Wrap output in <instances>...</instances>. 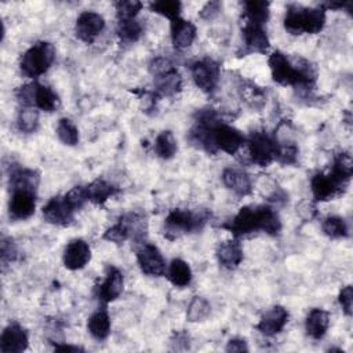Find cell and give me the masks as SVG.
Masks as SVG:
<instances>
[{
  "instance_id": "6da1fadb",
  "label": "cell",
  "mask_w": 353,
  "mask_h": 353,
  "mask_svg": "<svg viewBox=\"0 0 353 353\" xmlns=\"http://www.w3.org/2000/svg\"><path fill=\"white\" fill-rule=\"evenodd\" d=\"M272 79L281 85H291L302 90H312L317 80V69L307 59L294 55L288 57L274 51L268 59Z\"/></svg>"
},
{
  "instance_id": "7a4b0ae2",
  "label": "cell",
  "mask_w": 353,
  "mask_h": 353,
  "mask_svg": "<svg viewBox=\"0 0 353 353\" xmlns=\"http://www.w3.org/2000/svg\"><path fill=\"white\" fill-rule=\"evenodd\" d=\"M222 228L229 230L234 239L255 232H265L276 236L281 230V222L277 212L270 205L251 204L241 207L228 223L222 225Z\"/></svg>"
},
{
  "instance_id": "3957f363",
  "label": "cell",
  "mask_w": 353,
  "mask_h": 353,
  "mask_svg": "<svg viewBox=\"0 0 353 353\" xmlns=\"http://www.w3.org/2000/svg\"><path fill=\"white\" fill-rule=\"evenodd\" d=\"M325 25V10L319 7H305L290 4L284 15V28L291 34H316Z\"/></svg>"
},
{
  "instance_id": "277c9868",
  "label": "cell",
  "mask_w": 353,
  "mask_h": 353,
  "mask_svg": "<svg viewBox=\"0 0 353 353\" xmlns=\"http://www.w3.org/2000/svg\"><path fill=\"white\" fill-rule=\"evenodd\" d=\"M208 218V211L193 212L188 210L175 208L170 211L164 219V236L168 240H175L182 234L200 230L205 225Z\"/></svg>"
},
{
  "instance_id": "5b68a950",
  "label": "cell",
  "mask_w": 353,
  "mask_h": 353,
  "mask_svg": "<svg viewBox=\"0 0 353 353\" xmlns=\"http://www.w3.org/2000/svg\"><path fill=\"white\" fill-rule=\"evenodd\" d=\"M55 61V47L48 41H37L21 57L19 68L23 76L37 79L44 74Z\"/></svg>"
},
{
  "instance_id": "8992f818",
  "label": "cell",
  "mask_w": 353,
  "mask_h": 353,
  "mask_svg": "<svg viewBox=\"0 0 353 353\" xmlns=\"http://www.w3.org/2000/svg\"><path fill=\"white\" fill-rule=\"evenodd\" d=\"M15 97L23 108H36L48 113L57 110L61 103L58 94L51 87L36 81L18 87Z\"/></svg>"
},
{
  "instance_id": "52a82bcc",
  "label": "cell",
  "mask_w": 353,
  "mask_h": 353,
  "mask_svg": "<svg viewBox=\"0 0 353 353\" xmlns=\"http://www.w3.org/2000/svg\"><path fill=\"white\" fill-rule=\"evenodd\" d=\"M210 130V142L212 152H225L228 154H236L245 142V137L237 128L223 123L222 120L211 124Z\"/></svg>"
},
{
  "instance_id": "ba28073f",
  "label": "cell",
  "mask_w": 353,
  "mask_h": 353,
  "mask_svg": "<svg viewBox=\"0 0 353 353\" xmlns=\"http://www.w3.org/2000/svg\"><path fill=\"white\" fill-rule=\"evenodd\" d=\"M251 161L259 167H268L276 160L279 148L277 139L263 131H254L247 139Z\"/></svg>"
},
{
  "instance_id": "9c48e42d",
  "label": "cell",
  "mask_w": 353,
  "mask_h": 353,
  "mask_svg": "<svg viewBox=\"0 0 353 353\" xmlns=\"http://www.w3.org/2000/svg\"><path fill=\"white\" fill-rule=\"evenodd\" d=\"M347 181L338 178L335 174L317 172L310 181V189L316 201H328L341 196L347 188Z\"/></svg>"
},
{
  "instance_id": "30bf717a",
  "label": "cell",
  "mask_w": 353,
  "mask_h": 353,
  "mask_svg": "<svg viewBox=\"0 0 353 353\" xmlns=\"http://www.w3.org/2000/svg\"><path fill=\"white\" fill-rule=\"evenodd\" d=\"M192 79L194 84L205 94H212L219 83L221 68L212 58H203L192 63Z\"/></svg>"
},
{
  "instance_id": "8fae6325",
  "label": "cell",
  "mask_w": 353,
  "mask_h": 353,
  "mask_svg": "<svg viewBox=\"0 0 353 353\" xmlns=\"http://www.w3.org/2000/svg\"><path fill=\"white\" fill-rule=\"evenodd\" d=\"M37 190L15 188L11 189V197L8 203V214L14 221L28 219L34 214Z\"/></svg>"
},
{
  "instance_id": "7c38bea8",
  "label": "cell",
  "mask_w": 353,
  "mask_h": 353,
  "mask_svg": "<svg viewBox=\"0 0 353 353\" xmlns=\"http://www.w3.org/2000/svg\"><path fill=\"white\" fill-rule=\"evenodd\" d=\"M137 262L142 273L150 277H160L165 273V261L160 250L150 243H141L137 248Z\"/></svg>"
},
{
  "instance_id": "4fadbf2b",
  "label": "cell",
  "mask_w": 353,
  "mask_h": 353,
  "mask_svg": "<svg viewBox=\"0 0 353 353\" xmlns=\"http://www.w3.org/2000/svg\"><path fill=\"white\" fill-rule=\"evenodd\" d=\"M105 19L95 11H83L74 23L76 37L87 44H91L103 30Z\"/></svg>"
},
{
  "instance_id": "5bb4252c",
  "label": "cell",
  "mask_w": 353,
  "mask_h": 353,
  "mask_svg": "<svg viewBox=\"0 0 353 353\" xmlns=\"http://www.w3.org/2000/svg\"><path fill=\"white\" fill-rule=\"evenodd\" d=\"M43 216L48 223L69 226L74 219V210L68 204L63 196H55L43 207Z\"/></svg>"
},
{
  "instance_id": "9a60e30c",
  "label": "cell",
  "mask_w": 353,
  "mask_h": 353,
  "mask_svg": "<svg viewBox=\"0 0 353 353\" xmlns=\"http://www.w3.org/2000/svg\"><path fill=\"white\" fill-rule=\"evenodd\" d=\"M91 259V248L83 239H73L68 243L63 251V266L69 270H80Z\"/></svg>"
},
{
  "instance_id": "2e32d148",
  "label": "cell",
  "mask_w": 353,
  "mask_h": 353,
  "mask_svg": "<svg viewBox=\"0 0 353 353\" xmlns=\"http://www.w3.org/2000/svg\"><path fill=\"white\" fill-rule=\"evenodd\" d=\"M29 336L26 330L18 324L12 323L7 325L0 336V352L1 353H22L28 349Z\"/></svg>"
},
{
  "instance_id": "e0dca14e",
  "label": "cell",
  "mask_w": 353,
  "mask_h": 353,
  "mask_svg": "<svg viewBox=\"0 0 353 353\" xmlns=\"http://www.w3.org/2000/svg\"><path fill=\"white\" fill-rule=\"evenodd\" d=\"M288 317H290L288 310L285 307L277 305V306H273L269 310H266L261 316V320L255 327L265 336H273V335H277L279 332H281V330L284 328V325L288 321Z\"/></svg>"
},
{
  "instance_id": "ac0fdd59",
  "label": "cell",
  "mask_w": 353,
  "mask_h": 353,
  "mask_svg": "<svg viewBox=\"0 0 353 353\" xmlns=\"http://www.w3.org/2000/svg\"><path fill=\"white\" fill-rule=\"evenodd\" d=\"M124 288V276L123 273L114 268L110 266L108 268L106 277L105 280L98 285V299L102 301L103 303H109L116 301Z\"/></svg>"
},
{
  "instance_id": "d6986e66",
  "label": "cell",
  "mask_w": 353,
  "mask_h": 353,
  "mask_svg": "<svg viewBox=\"0 0 353 353\" xmlns=\"http://www.w3.org/2000/svg\"><path fill=\"white\" fill-rule=\"evenodd\" d=\"M241 36L244 41L243 54H248V52L265 54L268 51L269 37L266 34L265 28L244 23L241 28Z\"/></svg>"
},
{
  "instance_id": "ffe728a7",
  "label": "cell",
  "mask_w": 353,
  "mask_h": 353,
  "mask_svg": "<svg viewBox=\"0 0 353 353\" xmlns=\"http://www.w3.org/2000/svg\"><path fill=\"white\" fill-rule=\"evenodd\" d=\"M197 29L193 22L183 18H175L171 21V41L175 50H185L190 47L196 39Z\"/></svg>"
},
{
  "instance_id": "44dd1931",
  "label": "cell",
  "mask_w": 353,
  "mask_h": 353,
  "mask_svg": "<svg viewBox=\"0 0 353 353\" xmlns=\"http://www.w3.org/2000/svg\"><path fill=\"white\" fill-rule=\"evenodd\" d=\"M222 182L237 196H248L252 192V183L248 174L239 168H225L222 171Z\"/></svg>"
},
{
  "instance_id": "7402d4cb",
  "label": "cell",
  "mask_w": 353,
  "mask_h": 353,
  "mask_svg": "<svg viewBox=\"0 0 353 353\" xmlns=\"http://www.w3.org/2000/svg\"><path fill=\"white\" fill-rule=\"evenodd\" d=\"M154 92L159 97H172L182 88V76L176 68H171L157 76H153Z\"/></svg>"
},
{
  "instance_id": "603a6c76",
  "label": "cell",
  "mask_w": 353,
  "mask_h": 353,
  "mask_svg": "<svg viewBox=\"0 0 353 353\" xmlns=\"http://www.w3.org/2000/svg\"><path fill=\"white\" fill-rule=\"evenodd\" d=\"M269 1L263 0H250L243 3V19L244 23L248 25H255L265 28L268 19H269Z\"/></svg>"
},
{
  "instance_id": "cb8c5ba5",
  "label": "cell",
  "mask_w": 353,
  "mask_h": 353,
  "mask_svg": "<svg viewBox=\"0 0 353 353\" xmlns=\"http://www.w3.org/2000/svg\"><path fill=\"white\" fill-rule=\"evenodd\" d=\"M216 258L226 269H236L243 261V247L237 239L226 240L216 248Z\"/></svg>"
},
{
  "instance_id": "d4e9b609",
  "label": "cell",
  "mask_w": 353,
  "mask_h": 353,
  "mask_svg": "<svg viewBox=\"0 0 353 353\" xmlns=\"http://www.w3.org/2000/svg\"><path fill=\"white\" fill-rule=\"evenodd\" d=\"M330 327V313L324 309H312L305 320L306 334L313 339H321Z\"/></svg>"
},
{
  "instance_id": "484cf974",
  "label": "cell",
  "mask_w": 353,
  "mask_h": 353,
  "mask_svg": "<svg viewBox=\"0 0 353 353\" xmlns=\"http://www.w3.org/2000/svg\"><path fill=\"white\" fill-rule=\"evenodd\" d=\"M110 316L106 309H99L92 313L87 321L90 335L97 341H105L110 334Z\"/></svg>"
},
{
  "instance_id": "4316f807",
  "label": "cell",
  "mask_w": 353,
  "mask_h": 353,
  "mask_svg": "<svg viewBox=\"0 0 353 353\" xmlns=\"http://www.w3.org/2000/svg\"><path fill=\"white\" fill-rule=\"evenodd\" d=\"M87 190V196H88V201L97 204V205H102L105 204L110 197H113L114 194L119 193V189L116 186H113L112 183L106 182L105 179H95L91 183H88L85 186Z\"/></svg>"
},
{
  "instance_id": "83f0119b",
  "label": "cell",
  "mask_w": 353,
  "mask_h": 353,
  "mask_svg": "<svg viewBox=\"0 0 353 353\" xmlns=\"http://www.w3.org/2000/svg\"><path fill=\"white\" fill-rule=\"evenodd\" d=\"M40 182V174L30 168H21L17 167L10 174V188H25V189H33L37 190Z\"/></svg>"
},
{
  "instance_id": "f1b7e54d",
  "label": "cell",
  "mask_w": 353,
  "mask_h": 353,
  "mask_svg": "<svg viewBox=\"0 0 353 353\" xmlns=\"http://www.w3.org/2000/svg\"><path fill=\"white\" fill-rule=\"evenodd\" d=\"M167 277L168 280L179 288L188 287L192 281V270L188 262H185L181 258H174L168 266L167 270Z\"/></svg>"
},
{
  "instance_id": "f546056e",
  "label": "cell",
  "mask_w": 353,
  "mask_h": 353,
  "mask_svg": "<svg viewBox=\"0 0 353 353\" xmlns=\"http://www.w3.org/2000/svg\"><path fill=\"white\" fill-rule=\"evenodd\" d=\"M119 221L127 228L130 239L142 243V240L146 236L148 223H146V219L141 214L128 212V214H124L123 216H120Z\"/></svg>"
},
{
  "instance_id": "4dcf8cb0",
  "label": "cell",
  "mask_w": 353,
  "mask_h": 353,
  "mask_svg": "<svg viewBox=\"0 0 353 353\" xmlns=\"http://www.w3.org/2000/svg\"><path fill=\"white\" fill-rule=\"evenodd\" d=\"M117 36L121 43L124 44H132L138 41L143 33L142 23L134 18V19H123L117 21V28H116Z\"/></svg>"
},
{
  "instance_id": "1f68e13d",
  "label": "cell",
  "mask_w": 353,
  "mask_h": 353,
  "mask_svg": "<svg viewBox=\"0 0 353 353\" xmlns=\"http://www.w3.org/2000/svg\"><path fill=\"white\" fill-rule=\"evenodd\" d=\"M154 153L157 157L163 159V160H170L175 156L176 153V139L174 137V134L168 130L161 131L156 139H154V145H153Z\"/></svg>"
},
{
  "instance_id": "d6a6232c",
  "label": "cell",
  "mask_w": 353,
  "mask_h": 353,
  "mask_svg": "<svg viewBox=\"0 0 353 353\" xmlns=\"http://www.w3.org/2000/svg\"><path fill=\"white\" fill-rule=\"evenodd\" d=\"M321 229L330 239H343L349 236L346 221L338 215H328L321 222Z\"/></svg>"
},
{
  "instance_id": "836d02e7",
  "label": "cell",
  "mask_w": 353,
  "mask_h": 353,
  "mask_svg": "<svg viewBox=\"0 0 353 353\" xmlns=\"http://www.w3.org/2000/svg\"><path fill=\"white\" fill-rule=\"evenodd\" d=\"M239 90H240L241 98L245 101V103L250 108L261 109L265 105V101H266L265 91L261 90V87H258L256 84L251 81H244Z\"/></svg>"
},
{
  "instance_id": "e575fe53",
  "label": "cell",
  "mask_w": 353,
  "mask_h": 353,
  "mask_svg": "<svg viewBox=\"0 0 353 353\" xmlns=\"http://www.w3.org/2000/svg\"><path fill=\"white\" fill-rule=\"evenodd\" d=\"M211 312V305L210 302L203 298V296H193L188 306L186 312V319L190 323H197V321H204Z\"/></svg>"
},
{
  "instance_id": "d590c367",
  "label": "cell",
  "mask_w": 353,
  "mask_h": 353,
  "mask_svg": "<svg viewBox=\"0 0 353 353\" xmlns=\"http://www.w3.org/2000/svg\"><path fill=\"white\" fill-rule=\"evenodd\" d=\"M57 137L63 145L68 146H74L79 143V130L74 123L66 117L58 120Z\"/></svg>"
},
{
  "instance_id": "8d00e7d4",
  "label": "cell",
  "mask_w": 353,
  "mask_h": 353,
  "mask_svg": "<svg viewBox=\"0 0 353 353\" xmlns=\"http://www.w3.org/2000/svg\"><path fill=\"white\" fill-rule=\"evenodd\" d=\"M18 130L25 134H32L39 127V110L36 108H22L17 117Z\"/></svg>"
},
{
  "instance_id": "74e56055",
  "label": "cell",
  "mask_w": 353,
  "mask_h": 353,
  "mask_svg": "<svg viewBox=\"0 0 353 353\" xmlns=\"http://www.w3.org/2000/svg\"><path fill=\"white\" fill-rule=\"evenodd\" d=\"M149 8L152 12L159 14V15L165 17L170 21H172V19L181 17L182 3L176 1V0H160V1L150 3Z\"/></svg>"
},
{
  "instance_id": "f35d334b",
  "label": "cell",
  "mask_w": 353,
  "mask_h": 353,
  "mask_svg": "<svg viewBox=\"0 0 353 353\" xmlns=\"http://www.w3.org/2000/svg\"><path fill=\"white\" fill-rule=\"evenodd\" d=\"M331 172L335 174L338 178L343 179V181H350L352 178V172H353V160L352 156L347 152H342L338 153L334 159L332 163V168Z\"/></svg>"
},
{
  "instance_id": "ab89813d",
  "label": "cell",
  "mask_w": 353,
  "mask_h": 353,
  "mask_svg": "<svg viewBox=\"0 0 353 353\" xmlns=\"http://www.w3.org/2000/svg\"><path fill=\"white\" fill-rule=\"evenodd\" d=\"M143 4L141 1L135 0H124V1H116L114 8H116V15L117 21L123 19H134L142 10Z\"/></svg>"
},
{
  "instance_id": "60d3db41",
  "label": "cell",
  "mask_w": 353,
  "mask_h": 353,
  "mask_svg": "<svg viewBox=\"0 0 353 353\" xmlns=\"http://www.w3.org/2000/svg\"><path fill=\"white\" fill-rule=\"evenodd\" d=\"M298 160V148L294 143H279L277 153H276V161L291 165L295 164Z\"/></svg>"
},
{
  "instance_id": "b9f144b4",
  "label": "cell",
  "mask_w": 353,
  "mask_h": 353,
  "mask_svg": "<svg viewBox=\"0 0 353 353\" xmlns=\"http://www.w3.org/2000/svg\"><path fill=\"white\" fill-rule=\"evenodd\" d=\"M63 197L74 211L80 210L88 201L85 186H74Z\"/></svg>"
},
{
  "instance_id": "7bdbcfd3",
  "label": "cell",
  "mask_w": 353,
  "mask_h": 353,
  "mask_svg": "<svg viewBox=\"0 0 353 353\" xmlns=\"http://www.w3.org/2000/svg\"><path fill=\"white\" fill-rule=\"evenodd\" d=\"M103 240H108L110 243H114V244H123L125 240L130 239V234H128V230L127 228L119 221L117 223H114L113 226H110L109 229L105 230V233L102 234Z\"/></svg>"
},
{
  "instance_id": "ee69618b",
  "label": "cell",
  "mask_w": 353,
  "mask_h": 353,
  "mask_svg": "<svg viewBox=\"0 0 353 353\" xmlns=\"http://www.w3.org/2000/svg\"><path fill=\"white\" fill-rule=\"evenodd\" d=\"M18 248L14 243L12 239L10 237H3L1 239V248H0V256L1 262L6 265L8 262H14L18 259Z\"/></svg>"
},
{
  "instance_id": "f6af8a7d",
  "label": "cell",
  "mask_w": 353,
  "mask_h": 353,
  "mask_svg": "<svg viewBox=\"0 0 353 353\" xmlns=\"http://www.w3.org/2000/svg\"><path fill=\"white\" fill-rule=\"evenodd\" d=\"M338 302L342 307V312L346 316H352V313H353V309H352L353 307V288H352V285H345L339 291Z\"/></svg>"
},
{
  "instance_id": "bcb514c9",
  "label": "cell",
  "mask_w": 353,
  "mask_h": 353,
  "mask_svg": "<svg viewBox=\"0 0 353 353\" xmlns=\"http://www.w3.org/2000/svg\"><path fill=\"white\" fill-rule=\"evenodd\" d=\"M296 214L305 221H312L317 215V207L310 200H302L296 205Z\"/></svg>"
},
{
  "instance_id": "7dc6e473",
  "label": "cell",
  "mask_w": 353,
  "mask_h": 353,
  "mask_svg": "<svg viewBox=\"0 0 353 353\" xmlns=\"http://www.w3.org/2000/svg\"><path fill=\"white\" fill-rule=\"evenodd\" d=\"M222 4L219 1H208L199 12L200 18L205 19V21H212L214 18H216L221 12Z\"/></svg>"
},
{
  "instance_id": "c3c4849f",
  "label": "cell",
  "mask_w": 353,
  "mask_h": 353,
  "mask_svg": "<svg viewBox=\"0 0 353 353\" xmlns=\"http://www.w3.org/2000/svg\"><path fill=\"white\" fill-rule=\"evenodd\" d=\"M170 343L172 350H186L189 349V335L183 331H176L174 332Z\"/></svg>"
},
{
  "instance_id": "681fc988",
  "label": "cell",
  "mask_w": 353,
  "mask_h": 353,
  "mask_svg": "<svg viewBox=\"0 0 353 353\" xmlns=\"http://www.w3.org/2000/svg\"><path fill=\"white\" fill-rule=\"evenodd\" d=\"M225 350L228 353H240V352H248V345L245 339L243 338H233L228 342Z\"/></svg>"
},
{
  "instance_id": "f907efd6",
  "label": "cell",
  "mask_w": 353,
  "mask_h": 353,
  "mask_svg": "<svg viewBox=\"0 0 353 353\" xmlns=\"http://www.w3.org/2000/svg\"><path fill=\"white\" fill-rule=\"evenodd\" d=\"M54 350L57 352H68V353H77V352H84L83 347L74 346V345H68V343H54Z\"/></svg>"
}]
</instances>
